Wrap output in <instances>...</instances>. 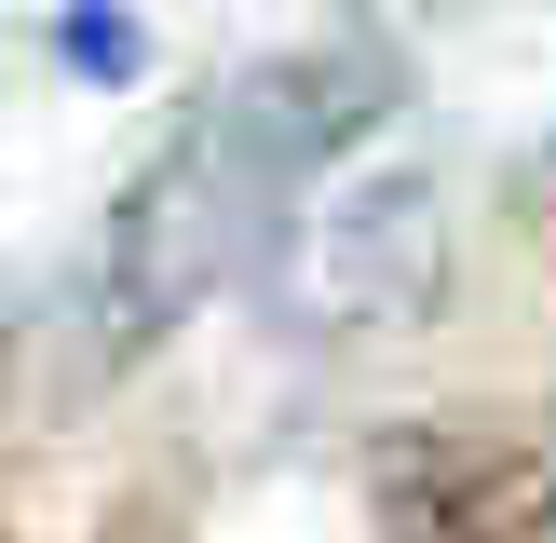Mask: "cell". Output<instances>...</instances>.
Segmentation results:
<instances>
[{
  "instance_id": "obj_1",
  "label": "cell",
  "mask_w": 556,
  "mask_h": 543,
  "mask_svg": "<svg viewBox=\"0 0 556 543\" xmlns=\"http://www.w3.org/2000/svg\"><path fill=\"white\" fill-rule=\"evenodd\" d=\"M394 96H407V68L367 27L286 41V54H258V68H231L217 96H190V123L123 177V204H109V231H96V340L109 353L177 340L244 258H271V231L299 217V190L340 177L353 136L394 123Z\"/></svg>"
},
{
  "instance_id": "obj_2",
  "label": "cell",
  "mask_w": 556,
  "mask_h": 543,
  "mask_svg": "<svg viewBox=\"0 0 556 543\" xmlns=\"http://www.w3.org/2000/svg\"><path fill=\"white\" fill-rule=\"evenodd\" d=\"M448 217H434V177H367V190H340V204L299 231V272H286V299H299V326H340V340H367V326H407L434 299V272H448Z\"/></svg>"
}]
</instances>
